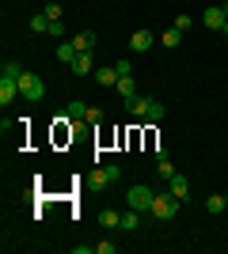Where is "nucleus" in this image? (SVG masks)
Returning <instances> with one entry per match:
<instances>
[{
	"label": "nucleus",
	"mask_w": 228,
	"mask_h": 254,
	"mask_svg": "<svg viewBox=\"0 0 228 254\" xmlns=\"http://www.w3.org/2000/svg\"><path fill=\"white\" fill-rule=\"evenodd\" d=\"M149 212L156 216V220H175V216H179V197H175L171 190H160L156 197H152Z\"/></svg>",
	"instance_id": "1"
},
{
	"label": "nucleus",
	"mask_w": 228,
	"mask_h": 254,
	"mask_svg": "<svg viewBox=\"0 0 228 254\" xmlns=\"http://www.w3.org/2000/svg\"><path fill=\"white\" fill-rule=\"evenodd\" d=\"M114 179H122V167H118V163H107V167H95V171H91V175H87L84 182L91 186V190H107V186H110Z\"/></svg>",
	"instance_id": "2"
},
{
	"label": "nucleus",
	"mask_w": 228,
	"mask_h": 254,
	"mask_svg": "<svg viewBox=\"0 0 228 254\" xmlns=\"http://www.w3.org/2000/svg\"><path fill=\"white\" fill-rule=\"evenodd\" d=\"M19 95H23V99H31V103H38V99L46 95L42 76H34V72H27V68H23V76H19Z\"/></svg>",
	"instance_id": "3"
},
{
	"label": "nucleus",
	"mask_w": 228,
	"mask_h": 254,
	"mask_svg": "<svg viewBox=\"0 0 228 254\" xmlns=\"http://www.w3.org/2000/svg\"><path fill=\"white\" fill-rule=\"evenodd\" d=\"M152 197H156V190H149V186H130V193H126V201H130V209H137V212H149V205H152Z\"/></svg>",
	"instance_id": "4"
},
{
	"label": "nucleus",
	"mask_w": 228,
	"mask_h": 254,
	"mask_svg": "<svg viewBox=\"0 0 228 254\" xmlns=\"http://www.w3.org/2000/svg\"><path fill=\"white\" fill-rule=\"evenodd\" d=\"M167 190H171L175 197H179V201H186V197H190V179H186V175H179V171H175L171 179H167Z\"/></svg>",
	"instance_id": "5"
},
{
	"label": "nucleus",
	"mask_w": 228,
	"mask_h": 254,
	"mask_svg": "<svg viewBox=\"0 0 228 254\" xmlns=\"http://www.w3.org/2000/svg\"><path fill=\"white\" fill-rule=\"evenodd\" d=\"M73 68V76H87V72H95V53H76V61L69 64Z\"/></svg>",
	"instance_id": "6"
},
{
	"label": "nucleus",
	"mask_w": 228,
	"mask_h": 254,
	"mask_svg": "<svg viewBox=\"0 0 228 254\" xmlns=\"http://www.w3.org/2000/svg\"><path fill=\"white\" fill-rule=\"evenodd\" d=\"M19 99V80H4L0 76V106H11Z\"/></svg>",
	"instance_id": "7"
},
{
	"label": "nucleus",
	"mask_w": 228,
	"mask_h": 254,
	"mask_svg": "<svg viewBox=\"0 0 228 254\" xmlns=\"http://www.w3.org/2000/svg\"><path fill=\"white\" fill-rule=\"evenodd\" d=\"M202 23H206L209 31H221V27L228 23V15H225V8H206L202 11Z\"/></svg>",
	"instance_id": "8"
},
{
	"label": "nucleus",
	"mask_w": 228,
	"mask_h": 254,
	"mask_svg": "<svg viewBox=\"0 0 228 254\" xmlns=\"http://www.w3.org/2000/svg\"><path fill=\"white\" fill-rule=\"evenodd\" d=\"M152 42H156V38H152V31H133V34H130V50H133V53L152 50Z\"/></svg>",
	"instance_id": "9"
},
{
	"label": "nucleus",
	"mask_w": 228,
	"mask_h": 254,
	"mask_svg": "<svg viewBox=\"0 0 228 254\" xmlns=\"http://www.w3.org/2000/svg\"><path fill=\"white\" fill-rule=\"evenodd\" d=\"M149 103H152V95H133V99H126V110H130L133 118H145Z\"/></svg>",
	"instance_id": "10"
},
{
	"label": "nucleus",
	"mask_w": 228,
	"mask_h": 254,
	"mask_svg": "<svg viewBox=\"0 0 228 254\" xmlns=\"http://www.w3.org/2000/svg\"><path fill=\"white\" fill-rule=\"evenodd\" d=\"M95 80L103 87H114V84H118V68H114V64H99V68H95Z\"/></svg>",
	"instance_id": "11"
},
{
	"label": "nucleus",
	"mask_w": 228,
	"mask_h": 254,
	"mask_svg": "<svg viewBox=\"0 0 228 254\" xmlns=\"http://www.w3.org/2000/svg\"><path fill=\"white\" fill-rule=\"evenodd\" d=\"M73 46L80 53H91L95 50V31H80V34H73Z\"/></svg>",
	"instance_id": "12"
},
{
	"label": "nucleus",
	"mask_w": 228,
	"mask_h": 254,
	"mask_svg": "<svg viewBox=\"0 0 228 254\" xmlns=\"http://www.w3.org/2000/svg\"><path fill=\"white\" fill-rule=\"evenodd\" d=\"M114 91H118L122 99H133V95H137V84H133V76H118V84H114Z\"/></svg>",
	"instance_id": "13"
},
{
	"label": "nucleus",
	"mask_w": 228,
	"mask_h": 254,
	"mask_svg": "<svg viewBox=\"0 0 228 254\" xmlns=\"http://www.w3.org/2000/svg\"><path fill=\"white\" fill-rule=\"evenodd\" d=\"M179 42H183V31H179V27H171V31L160 34V46H163V50H175Z\"/></svg>",
	"instance_id": "14"
},
{
	"label": "nucleus",
	"mask_w": 228,
	"mask_h": 254,
	"mask_svg": "<svg viewBox=\"0 0 228 254\" xmlns=\"http://www.w3.org/2000/svg\"><path fill=\"white\" fill-rule=\"evenodd\" d=\"M145 122H149V126L163 122V103H160V99H152V103H149V110H145Z\"/></svg>",
	"instance_id": "15"
},
{
	"label": "nucleus",
	"mask_w": 228,
	"mask_h": 254,
	"mask_svg": "<svg viewBox=\"0 0 228 254\" xmlns=\"http://www.w3.org/2000/svg\"><path fill=\"white\" fill-rule=\"evenodd\" d=\"M50 23H54V19H50L46 11H38V15H31V31L34 34H50Z\"/></svg>",
	"instance_id": "16"
},
{
	"label": "nucleus",
	"mask_w": 228,
	"mask_h": 254,
	"mask_svg": "<svg viewBox=\"0 0 228 254\" xmlns=\"http://www.w3.org/2000/svg\"><path fill=\"white\" fill-rule=\"evenodd\" d=\"M0 76H4V80H19V76H23V64L19 61H4V64H0Z\"/></svg>",
	"instance_id": "17"
},
{
	"label": "nucleus",
	"mask_w": 228,
	"mask_h": 254,
	"mask_svg": "<svg viewBox=\"0 0 228 254\" xmlns=\"http://www.w3.org/2000/svg\"><path fill=\"white\" fill-rule=\"evenodd\" d=\"M99 224H103V228H122V212L103 209V212H99Z\"/></svg>",
	"instance_id": "18"
},
{
	"label": "nucleus",
	"mask_w": 228,
	"mask_h": 254,
	"mask_svg": "<svg viewBox=\"0 0 228 254\" xmlns=\"http://www.w3.org/2000/svg\"><path fill=\"white\" fill-rule=\"evenodd\" d=\"M76 53H80V50H76V46H73V38H69V42H61V46H57V61H69V64H73V61H76Z\"/></svg>",
	"instance_id": "19"
},
{
	"label": "nucleus",
	"mask_w": 228,
	"mask_h": 254,
	"mask_svg": "<svg viewBox=\"0 0 228 254\" xmlns=\"http://www.w3.org/2000/svg\"><path fill=\"white\" fill-rule=\"evenodd\" d=\"M206 209H209V212H225V209H228L225 193H209V197H206Z\"/></svg>",
	"instance_id": "20"
},
{
	"label": "nucleus",
	"mask_w": 228,
	"mask_h": 254,
	"mask_svg": "<svg viewBox=\"0 0 228 254\" xmlns=\"http://www.w3.org/2000/svg\"><path fill=\"white\" fill-rule=\"evenodd\" d=\"M137 224H141V216H137V209L122 212V228H126V232H137Z\"/></svg>",
	"instance_id": "21"
},
{
	"label": "nucleus",
	"mask_w": 228,
	"mask_h": 254,
	"mask_svg": "<svg viewBox=\"0 0 228 254\" xmlns=\"http://www.w3.org/2000/svg\"><path fill=\"white\" fill-rule=\"evenodd\" d=\"M87 110H91V106L80 103V99H73V103H69V118H87Z\"/></svg>",
	"instance_id": "22"
},
{
	"label": "nucleus",
	"mask_w": 228,
	"mask_h": 254,
	"mask_svg": "<svg viewBox=\"0 0 228 254\" xmlns=\"http://www.w3.org/2000/svg\"><path fill=\"white\" fill-rule=\"evenodd\" d=\"M156 171H160V179H163V182H167V179H171V175H175L171 159H156Z\"/></svg>",
	"instance_id": "23"
},
{
	"label": "nucleus",
	"mask_w": 228,
	"mask_h": 254,
	"mask_svg": "<svg viewBox=\"0 0 228 254\" xmlns=\"http://www.w3.org/2000/svg\"><path fill=\"white\" fill-rule=\"evenodd\" d=\"M118 251V243H110V239H103V243H95V254H114Z\"/></svg>",
	"instance_id": "24"
},
{
	"label": "nucleus",
	"mask_w": 228,
	"mask_h": 254,
	"mask_svg": "<svg viewBox=\"0 0 228 254\" xmlns=\"http://www.w3.org/2000/svg\"><path fill=\"white\" fill-rule=\"evenodd\" d=\"M46 15H50V19H61V4H57V0H50V4H46Z\"/></svg>",
	"instance_id": "25"
},
{
	"label": "nucleus",
	"mask_w": 228,
	"mask_h": 254,
	"mask_svg": "<svg viewBox=\"0 0 228 254\" xmlns=\"http://www.w3.org/2000/svg\"><path fill=\"white\" fill-rule=\"evenodd\" d=\"M50 34H54V38H61V34H69V27H65L61 19H54V23H50Z\"/></svg>",
	"instance_id": "26"
},
{
	"label": "nucleus",
	"mask_w": 228,
	"mask_h": 254,
	"mask_svg": "<svg viewBox=\"0 0 228 254\" xmlns=\"http://www.w3.org/2000/svg\"><path fill=\"white\" fill-rule=\"evenodd\" d=\"M84 122H91V126H99V122H103V110H99V106H91V110H87V118Z\"/></svg>",
	"instance_id": "27"
},
{
	"label": "nucleus",
	"mask_w": 228,
	"mask_h": 254,
	"mask_svg": "<svg viewBox=\"0 0 228 254\" xmlns=\"http://www.w3.org/2000/svg\"><path fill=\"white\" fill-rule=\"evenodd\" d=\"M114 68H118V76H133V61H118Z\"/></svg>",
	"instance_id": "28"
},
{
	"label": "nucleus",
	"mask_w": 228,
	"mask_h": 254,
	"mask_svg": "<svg viewBox=\"0 0 228 254\" xmlns=\"http://www.w3.org/2000/svg\"><path fill=\"white\" fill-rule=\"evenodd\" d=\"M221 34H225V38H228V23H225V27H221Z\"/></svg>",
	"instance_id": "29"
},
{
	"label": "nucleus",
	"mask_w": 228,
	"mask_h": 254,
	"mask_svg": "<svg viewBox=\"0 0 228 254\" xmlns=\"http://www.w3.org/2000/svg\"><path fill=\"white\" fill-rule=\"evenodd\" d=\"M221 8H225V15H228V0H225V4H221Z\"/></svg>",
	"instance_id": "30"
},
{
	"label": "nucleus",
	"mask_w": 228,
	"mask_h": 254,
	"mask_svg": "<svg viewBox=\"0 0 228 254\" xmlns=\"http://www.w3.org/2000/svg\"><path fill=\"white\" fill-rule=\"evenodd\" d=\"M225 201H228V193H225Z\"/></svg>",
	"instance_id": "31"
}]
</instances>
